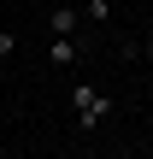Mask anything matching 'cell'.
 Returning <instances> with one entry per match:
<instances>
[{"mask_svg":"<svg viewBox=\"0 0 153 159\" xmlns=\"http://www.w3.org/2000/svg\"><path fill=\"white\" fill-rule=\"evenodd\" d=\"M142 59H147V65H153V30H147V41H142Z\"/></svg>","mask_w":153,"mask_h":159,"instance_id":"obj_6","label":"cell"},{"mask_svg":"<svg viewBox=\"0 0 153 159\" xmlns=\"http://www.w3.org/2000/svg\"><path fill=\"white\" fill-rule=\"evenodd\" d=\"M77 53H83V47H77V35H53V41H47V59H53V65H71Z\"/></svg>","mask_w":153,"mask_h":159,"instance_id":"obj_2","label":"cell"},{"mask_svg":"<svg viewBox=\"0 0 153 159\" xmlns=\"http://www.w3.org/2000/svg\"><path fill=\"white\" fill-rule=\"evenodd\" d=\"M71 106H77V124H83V130H94V124H100V118L112 112V100H106V94H100L94 83H77V94H71Z\"/></svg>","mask_w":153,"mask_h":159,"instance_id":"obj_1","label":"cell"},{"mask_svg":"<svg viewBox=\"0 0 153 159\" xmlns=\"http://www.w3.org/2000/svg\"><path fill=\"white\" fill-rule=\"evenodd\" d=\"M47 30H53V35H77V12H71V6H53V12H47Z\"/></svg>","mask_w":153,"mask_h":159,"instance_id":"obj_3","label":"cell"},{"mask_svg":"<svg viewBox=\"0 0 153 159\" xmlns=\"http://www.w3.org/2000/svg\"><path fill=\"white\" fill-rule=\"evenodd\" d=\"M18 53V30H0V59H12Z\"/></svg>","mask_w":153,"mask_h":159,"instance_id":"obj_5","label":"cell"},{"mask_svg":"<svg viewBox=\"0 0 153 159\" xmlns=\"http://www.w3.org/2000/svg\"><path fill=\"white\" fill-rule=\"evenodd\" d=\"M83 18H88V24H112V0H88Z\"/></svg>","mask_w":153,"mask_h":159,"instance_id":"obj_4","label":"cell"}]
</instances>
